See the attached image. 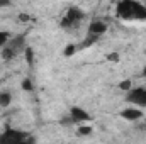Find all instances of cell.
I'll return each instance as SVG.
<instances>
[{
    "mask_svg": "<svg viewBox=\"0 0 146 144\" xmlns=\"http://www.w3.org/2000/svg\"><path fill=\"white\" fill-rule=\"evenodd\" d=\"M10 39H12V37H10V32H7V31H0V49H3V48L9 44Z\"/></svg>",
    "mask_w": 146,
    "mask_h": 144,
    "instance_id": "9c48e42d",
    "label": "cell"
},
{
    "mask_svg": "<svg viewBox=\"0 0 146 144\" xmlns=\"http://www.w3.org/2000/svg\"><path fill=\"white\" fill-rule=\"evenodd\" d=\"M22 88H24L26 92H33V81H31L29 78H26V80L22 81Z\"/></svg>",
    "mask_w": 146,
    "mask_h": 144,
    "instance_id": "9a60e30c",
    "label": "cell"
},
{
    "mask_svg": "<svg viewBox=\"0 0 146 144\" xmlns=\"http://www.w3.org/2000/svg\"><path fill=\"white\" fill-rule=\"evenodd\" d=\"M141 75H143V76H145V78H146V68H145V70H143V73H141Z\"/></svg>",
    "mask_w": 146,
    "mask_h": 144,
    "instance_id": "ac0fdd59",
    "label": "cell"
},
{
    "mask_svg": "<svg viewBox=\"0 0 146 144\" xmlns=\"http://www.w3.org/2000/svg\"><path fill=\"white\" fill-rule=\"evenodd\" d=\"M24 54H26V61H27V65L33 66V63H34V51H33V48H26Z\"/></svg>",
    "mask_w": 146,
    "mask_h": 144,
    "instance_id": "8fae6325",
    "label": "cell"
},
{
    "mask_svg": "<svg viewBox=\"0 0 146 144\" xmlns=\"http://www.w3.org/2000/svg\"><path fill=\"white\" fill-rule=\"evenodd\" d=\"M7 5H9L7 0H0V7H7Z\"/></svg>",
    "mask_w": 146,
    "mask_h": 144,
    "instance_id": "e0dca14e",
    "label": "cell"
},
{
    "mask_svg": "<svg viewBox=\"0 0 146 144\" xmlns=\"http://www.w3.org/2000/svg\"><path fill=\"white\" fill-rule=\"evenodd\" d=\"M126 100L134 105L136 108H145L146 107V88L145 87H138V88H131L126 95Z\"/></svg>",
    "mask_w": 146,
    "mask_h": 144,
    "instance_id": "277c9868",
    "label": "cell"
},
{
    "mask_svg": "<svg viewBox=\"0 0 146 144\" xmlns=\"http://www.w3.org/2000/svg\"><path fill=\"white\" fill-rule=\"evenodd\" d=\"M70 120L75 124H87L88 120H92L90 114L82 107H72L70 108Z\"/></svg>",
    "mask_w": 146,
    "mask_h": 144,
    "instance_id": "5b68a950",
    "label": "cell"
},
{
    "mask_svg": "<svg viewBox=\"0 0 146 144\" xmlns=\"http://www.w3.org/2000/svg\"><path fill=\"white\" fill-rule=\"evenodd\" d=\"M83 17H85V14H83V10L82 9H78V7H70L68 10H66V14H65V17L61 19V27L63 29H76L78 26H80V22L83 20Z\"/></svg>",
    "mask_w": 146,
    "mask_h": 144,
    "instance_id": "7a4b0ae2",
    "label": "cell"
},
{
    "mask_svg": "<svg viewBox=\"0 0 146 144\" xmlns=\"http://www.w3.org/2000/svg\"><path fill=\"white\" fill-rule=\"evenodd\" d=\"M119 115H121V117H122L124 120H127V122H138V120H141V119L145 117L143 110H141V108H136V107L122 108Z\"/></svg>",
    "mask_w": 146,
    "mask_h": 144,
    "instance_id": "8992f818",
    "label": "cell"
},
{
    "mask_svg": "<svg viewBox=\"0 0 146 144\" xmlns=\"http://www.w3.org/2000/svg\"><path fill=\"white\" fill-rule=\"evenodd\" d=\"M27 136L29 134L24 131L9 127V129H5L3 134H0V144H24Z\"/></svg>",
    "mask_w": 146,
    "mask_h": 144,
    "instance_id": "3957f363",
    "label": "cell"
},
{
    "mask_svg": "<svg viewBox=\"0 0 146 144\" xmlns=\"http://www.w3.org/2000/svg\"><path fill=\"white\" fill-rule=\"evenodd\" d=\"M107 31V24L104 22V20H100V19H95V20H92L90 24H88V29H87V32L90 34V36H102L104 32Z\"/></svg>",
    "mask_w": 146,
    "mask_h": 144,
    "instance_id": "52a82bcc",
    "label": "cell"
},
{
    "mask_svg": "<svg viewBox=\"0 0 146 144\" xmlns=\"http://www.w3.org/2000/svg\"><path fill=\"white\" fill-rule=\"evenodd\" d=\"M119 88L124 90V92H129V90H131V81H129V80H122V81L119 83Z\"/></svg>",
    "mask_w": 146,
    "mask_h": 144,
    "instance_id": "5bb4252c",
    "label": "cell"
},
{
    "mask_svg": "<svg viewBox=\"0 0 146 144\" xmlns=\"http://www.w3.org/2000/svg\"><path fill=\"white\" fill-rule=\"evenodd\" d=\"M75 51H76V46H75V44H68V46L65 48V51H63V54H65L66 58H70L72 54H75Z\"/></svg>",
    "mask_w": 146,
    "mask_h": 144,
    "instance_id": "4fadbf2b",
    "label": "cell"
},
{
    "mask_svg": "<svg viewBox=\"0 0 146 144\" xmlns=\"http://www.w3.org/2000/svg\"><path fill=\"white\" fill-rule=\"evenodd\" d=\"M78 134H80V136H90V134H92V127L87 126V124H83V126L78 127Z\"/></svg>",
    "mask_w": 146,
    "mask_h": 144,
    "instance_id": "7c38bea8",
    "label": "cell"
},
{
    "mask_svg": "<svg viewBox=\"0 0 146 144\" xmlns=\"http://www.w3.org/2000/svg\"><path fill=\"white\" fill-rule=\"evenodd\" d=\"M107 59L109 61H119V54L117 53H109L107 54Z\"/></svg>",
    "mask_w": 146,
    "mask_h": 144,
    "instance_id": "2e32d148",
    "label": "cell"
},
{
    "mask_svg": "<svg viewBox=\"0 0 146 144\" xmlns=\"http://www.w3.org/2000/svg\"><path fill=\"white\" fill-rule=\"evenodd\" d=\"M99 39H100L99 36H90V34H88V36L85 37V41L82 42V48H88V46H92V44H95V42H97Z\"/></svg>",
    "mask_w": 146,
    "mask_h": 144,
    "instance_id": "30bf717a",
    "label": "cell"
},
{
    "mask_svg": "<svg viewBox=\"0 0 146 144\" xmlns=\"http://www.w3.org/2000/svg\"><path fill=\"white\" fill-rule=\"evenodd\" d=\"M115 15L122 20H146V5L133 0H122L115 5Z\"/></svg>",
    "mask_w": 146,
    "mask_h": 144,
    "instance_id": "6da1fadb",
    "label": "cell"
},
{
    "mask_svg": "<svg viewBox=\"0 0 146 144\" xmlns=\"http://www.w3.org/2000/svg\"><path fill=\"white\" fill-rule=\"evenodd\" d=\"M12 102V95L9 92H0V107L2 108H7Z\"/></svg>",
    "mask_w": 146,
    "mask_h": 144,
    "instance_id": "ba28073f",
    "label": "cell"
}]
</instances>
